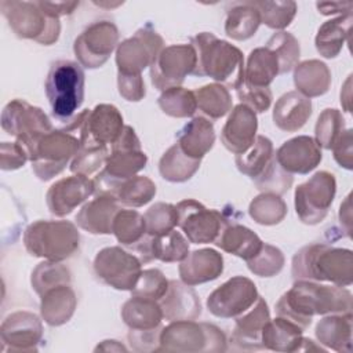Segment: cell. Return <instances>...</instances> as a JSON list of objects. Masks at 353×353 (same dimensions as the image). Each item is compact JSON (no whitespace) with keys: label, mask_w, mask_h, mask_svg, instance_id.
<instances>
[{"label":"cell","mask_w":353,"mask_h":353,"mask_svg":"<svg viewBox=\"0 0 353 353\" xmlns=\"http://www.w3.org/2000/svg\"><path fill=\"white\" fill-rule=\"evenodd\" d=\"M352 294L345 287L320 284L312 280H295L276 303V314L284 317L303 331L314 316L352 313Z\"/></svg>","instance_id":"cell-1"},{"label":"cell","mask_w":353,"mask_h":353,"mask_svg":"<svg viewBox=\"0 0 353 353\" xmlns=\"http://www.w3.org/2000/svg\"><path fill=\"white\" fill-rule=\"evenodd\" d=\"M291 274L295 280L349 287L353 283V252L325 243L307 244L294 255Z\"/></svg>","instance_id":"cell-2"},{"label":"cell","mask_w":353,"mask_h":353,"mask_svg":"<svg viewBox=\"0 0 353 353\" xmlns=\"http://www.w3.org/2000/svg\"><path fill=\"white\" fill-rule=\"evenodd\" d=\"M196 51L194 76L211 77L219 84L237 90L244 83L243 52L211 32L197 33L190 40Z\"/></svg>","instance_id":"cell-3"},{"label":"cell","mask_w":353,"mask_h":353,"mask_svg":"<svg viewBox=\"0 0 353 353\" xmlns=\"http://www.w3.org/2000/svg\"><path fill=\"white\" fill-rule=\"evenodd\" d=\"M148 156L131 125H124L119 138L110 145L105 167L95 175V192L114 196L119 186L146 167Z\"/></svg>","instance_id":"cell-4"},{"label":"cell","mask_w":353,"mask_h":353,"mask_svg":"<svg viewBox=\"0 0 353 353\" xmlns=\"http://www.w3.org/2000/svg\"><path fill=\"white\" fill-rule=\"evenodd\" d=\"M85 76L81 65L69 59L51 63L46 79V95L51 114L66 125L77 116L84 101Z\"/></svg>","instance_id":"cell-5"},{"label":"cell","mask_w":353,"mask_h":353,"mask_svg":"<svg viewBox=\"0 0 353 353\" xmlns=\"http://www.w3.org/2000/svg\"><path fill=\"white\" fill-rule=\"evenodd\" d=\"M79 244V230L70 221L39 219L32 222L23 232L26 251L44 261L62 262L77 251Z\"/></svg>","instance_id":"cell-6"},{"label":"cell","mask_w":353,"mask_h":353,"mask_svg":"<svg viewBox=\"0 0 353 353\" xmlns=\"http://www.w3.org/2000/svg\"><path fill=\"white\" fill-rule=\"evenodd\" d=\"M225 332L210 323H196L194 320L170 321L161 328L159 338V350L176 353H199L225 352Z\"/></svg>","instance_id":"cell-7"},{"label":"cell","mask_w":353,"mask_h":353,"mask_svg":"<svg viewBox=\"0 0 353 353\" xmlns=\"http://www.w3.org/2000/svg\"><path fill=\"white\" fill-rule=\"evenodd\" d=\"M0 11L11 30L21 39L51 46L59 37V19L50 17L37 1L1 0Z\"/></svg>","instance_id":"cell-8"},{"label":"cell","mask_w":353,"mask_h":353,"mask_svg":"<svg viewBox=\"0 0 353 353\" xmlns=\"http://www.w3.org/2000/svg\"><path fill=\"white\" fill-rule=\"evenodd\" d=\"M80 149V139L65 130H51L28 152L32 170L41 181L61 174Z\"/></svg>","instance_id":"cell-9"},{"label":"cell","mask_w":353,"mask_h":353,"mask_svg":"<svg viewBox=\"0 0 353 353\" xmlns=\"http://www.w3.org/2000/svg\"><path fill=\"white\" fill-rule=\"evenodd\" d=\"M1 128L14 137L26 153L47 132L52 130L48 116L37 106L23 99H12L1 112Z\"/></svg>","instance_id":"cell-10"},{"label":"cell","mask_w":353,"mask_h":353,"mask_svg":"<svg viewBox=\"0 0 353 353\" xmlns=\"http://www.w3.org/2000/svg\"><path fill=\"white\" fill-rule=\"evenodd\" d=\"M336 193V179L328 171L313 174L306 182L298 185L294 194L298 218L306 225H317L328 214Z\"/></svg>","instance_id":"cell-11"},{"label":"cell","mask_w":353,"mask_h":353,"mask_svg":"<svg viewBox=\"0 0 353 353\" xmlns=\"http://www.w3.org/2000/svg\"><path fill=\"white\" fill-rule=\"evenodd\" d=\"M178 226L185 233L189 243L208 244L215 243L222 228L229 218L214 208H207L194 199H186L176 205Z\"/></svg>","instance_id":"cell-12"},{"label":"cell","mask_w":353,"mask_h":353,"mask_svg":"<svg viewBox=\"0 0 353 353\" xmlns=\"http://www.w3.org/2000/svg\"><path fill=\"white\" fill-rule=\"evenodd\" d=\"M142 262L131 252L119 245L102 248L94 258V273L103 284L131 291L142 272Z\"/></svg>","instance_id":"cell-13"},{"label":"cell","mask_w":353,"mask_h":353,"mask_svg":"<svg viewBox=\"0 0 353 353\" xmlns=\"http://www.w3.org/2000/svg\"><path fill=\"white\" fill-rule=\"evenodd\" d=\"M119 46V29L112 21L90 23L74 40L73 52L85 69L101 68Z\"/></svg>","instance_id":"cell-14"},{"label":"cell","mask_w":353,"mask_h":353,"mask_svg":"<svg viewBox=\"0 0 353 353\" xmlns=\"http://www.w3.org/2000/svg\"><path fill=\"white\" fill-rule=\"evenodd\" d=\"M196 68V51L192 44H171L163 47L150 65V80L154 88L165 91L181 87Z\"/></svg>","instance_id":"cell-15"},{"label":"cell","mask_w":353,"mask_h":353,"mask_svg":"<svg viewBox=\"0 0 353 353\" xmlns=\"http://www.w3.org/2000/svg\"><path fill=\"white\" fill-rule=\"evenodd\" d=\"M163 37L150 23L139 28L131 37L123 40L116 48V65L119 73L141 74L150 66L163 50Z\"/></svg>","instance_id":"cell-16"},{"label":"cell","mask_w":353,"mask_h":353,"mask_svg":"<svg viewBox=\"0 0 353 353\" xmlns=\"http://www.w3.org/2000/svg\"><path fill=\"white\" fill-rule=\"evenodd\" d=\"M259 296L252 280L234 276L215 288L207 298V309L221 319H236L248 310Z\"/></svg>","instance_id":"cell-17"},{"label":"cell","mask_w":353,"mask_h":353,"mask_svg":"<svg viewBox=\"0 0 353 353\" xmlns=\"http://www.w3.org/2000/svg\"><path fill=\"white\" fill-rule=\"evenodd\" d=\"M123 128V116L114 105L99 103L92 109H85L84 119L79 130L80 146H109L119 138Z\"/></svg>","instance_id":"cell-18"},{"label":"cell","mask_w":353,"mask_h":353,"mask_svg":"<svg viewBox=\"0 0 353 353\" xmlns=\"http://www.w3.org/2000/svg\"><path fill=\"white\" fill-rule=\"evenodd\" d=\"M41 338V320L28 310H18L8 314L0 327L3 352H36Z\"/></svg>","instance_id":"cell-19"},{"label":"cell","mask_w":353,"mask_h":353,"mask_svg":"<svg viewBox=\"0 0 353 353\" xmlns=\"http://www.w3.org/2000/svg\"><path fill=\"white\" fill-rule=\"evenodd\" d=\"M92 193H95L94 179L74 174L54 182L47 190L46 201L50 212L61 218L83 204Z\"/></svg>","instance_id":"cell-20"},{"label":"cell","mask_w":353,"mask_h":353,"mask_svg":"<svg viewBox=\"0 0 353 353\" xmlns=\"http://www.w3.org/2000/svg\"><path fill=\"white\" fill-rule=\"evenodd\" d=\"M131 248L142 263H148L154 259L172 263L181 262L188 256L189 240L181 232L172 229L157 236L146 233L145 237Z\"/></svg>","instance_id":"cell-21"},{"label":"cell","mask_w":353,"mask_h":353,"mask_svg":"<svg viewBox=\"0 0 353 353\" xmlns=\"http://www.w3.org/2000/svg\"><path fill=\"white\" fill-rule=\"evenodd\" d=\"M274 157L287 172L306 175L320 164L323 153L314 138L298 135L285 141L276 150Z\"/></svg>","instance_id":"cell-22"},{"label":"cell","mask_w":353,"mask_h":353,"mask_svg":"<svg viewBox=\"0 0 353 353\" xmlns=\"http://www.w3.org/2000/svg\"><path fill=\"white\" fill-rule=\"evenodd\" d=\"M256 113L247 105L239 103L229 113L221 131V141L229 152L240 154L252 145L256 137Z\"/></svg>","instance_id":"cell-23"},{"label":"cell","mask_w":353,"mask_h":353,"mask_svg":"<svg viewBox=\"0 0 353 353\" xmlns=\"http://www.w3.org/2000/svg\"><path fill=\"white\" fill-rule=\"evenodd\" d=\"M270 320V312L266 301L259 295L255 303L243 314L236 317V324L230 342L241 350H262L261 335L266 323Z\"/></svg>","instance_id":"cell-24"},{"label":"cell","mask_w":353,"mask_h":353,"mask_svg":"<svg viewBox=\"0 0 353 353\" xmlns=\"http://www.w3.org/2000/svg\"><path fill=\"white\" fill-rule=\"evenodd\" d=\"M179 277L188 285H197L218 279L223 272V256L214 248H201L181 261Z\"/></svg>","instance_id":"cell-25"},{"label":"cell","mask_w":353,"mask_h":353,"mask_svg":"<svg viewBox=\"0 0 353 353\" xmlns=\"http://www.w3.org/2000/svg\"><path fill=\"white\" fill-rule=\"evenodd\" d=\"M163 319L168 321L196 320L201 314L199 295L192 285L179 280H170L168 290L159 301Z\"/></svg>","instance_id":"cell-26"},{"label":"cell","mask_w":353,"mask_h":353,"mask_svg":"<svg viewBox=\"0 0 353 353\" xmlns=\"http://www.w3.org/2000/svg\"><path fill=\"white\" fill-rule=\"evenodd\" d=\"M120 208L114 196L97 194V197L83 204L76 215V223L91 234H110L113 218Z\"/></svg>","instance_id":"cell-27"},{"label":"cell","mask_w":353,"mask_h":353,"mask_svg":"<svg viewBox=\"0 0 353 353\" xmlns=\"http://www.w3.org/2000/svg\"><path fill=\"white\" fill-rule=\"evenodd\" d=\"M312 114V101L298 91L283 94L273 108V123L285 132L301 130Z\"/></svg>","instance_id":"cell-28"},{"label":"cell","mask_w":353,"mask_h":353,"mask_svg":"<svg viewBox=\"0 0 353 353\" xmlns=\"http://www.w3.org/2000/svg\"><path fill=\"white\" fill-rule=\"evenodd\" d=\"M215 245L247 262L261 251L263 241L250 228L229 219L215 240Z\"/></svg>","instance_id":"cell-29"},{"label":"cell","mask_w":353,"mask_h":353,"mask_svg":"<svg viewBox=\"0 0 353 353\" xmlns=\"http://www.w3.org/2000/svg\"><path fill=\"white\" fill-rule=\"evenodd\" d=\"M176 143L185 154L201 160L214 146V124L201 116L193 117L176 132Z\"/></svg>","instance_id":"cell-30"},{"label":"cell","mask_w":353,"mask_h":353,"mask_svg":"<svg viewBox=\"0 0 353 353\" xmlns=\"http://www.w3.org/2000/svg\"><path fill=\"white\" fill-rule=\"evenodd\" d=\"M77 306V298L70 284L54 287L40 296V314L44 323L58 327L68 323Z\"/></svg>","instance_id":"cell-31"},{"label":"cell","mask_w":353,"mask_h":353,"mask_svg":"<svg viewBox=\"0 0 353 353\" xmlns=\"http://www.w3.org/2000/svg\"><path fill=\"white\" fill-rule=\"evenodd\" d=\"M353 317L352 313L327 314L316 325V338L320 345L341 353H350Z\"/></svg>","instance_id":"cell-32"},{"label":"cell","mask_w":353,"mask_h":353,"mask_svg":"<svg viewBox=\"0 0 353 353\" xmlns=\"http://www.w3.org/2000/svg\"><path fill=\"white\" fill-rule=\"evenodd\" d=\"M303 330L295 323L277 316L269 320L262 330L261 342L265 350L298 352L302 342Z\"/></svg>","instance_id":"cell-33"},{"label":"cell","mask_w":353,"mask_h":353,"mask_svg":"<svg viewBox=\"0 0 353 353\" xmlns=\"http://www.w3.org/2000/svg\"><path fill=\"white\" fill-rule=\"evenodd\" d=\"M294 84L296 91L306 98L324 95L331 85V72L319 59H307L294 68Z\"/></svg>","instance_id":"cell-34"},{"label":"cell","mask_w":353,"mask_h":353,"mask_svg":"<svg viewBox=\"0 0 353 353\" xmlns=\"http://www.w3.org/2000/svg\"><path fill=\"white\" fill-rule=\"evenodd\" d=\"M353 15L352 12L338 15L330 21H325L317 30L314 44L317 52L324 58H335L341 51L346 40H349L352 29Z\"/></svg>","instance_id":"cell-35"},{"label":"cell","mask_w":353,"mask_h":353,"mask_svg":"<svg viewBox=\"0 0 353 353\" xmlns=\"http://www.w3.org/2000/svg\"><path fill=\"white\" fill-rule=\"evenodd\" d=\"M261 25L259 11L252 1L233 3L226 11L225 33L233 40L251 39Z\"/></svg>","instance_id":"cell-36"},{"label":"cell","mask_w":353,"mask_h":353,"mask_svg":"<svg viewBox=\"0 0 353 353\" xmlns=\"http://www.w3.org/2000/svg\"><path fill=\"white\" fill-rule=\"evenodd\" d=\"M121 319L130 330H153L161 325L163 312L157 301L131 296L121 307Z\"/></svg>","instance_id":"cell-37"},{"label":"cell","mask_w":353,"mask_h":353,"mask_svg":"<svg viewBox=\"0 0 353 353\" xmlns=\"http://www.w3.org/2000/svg\"><path fill=\"white\" fill-rule=\"evenodd\" d=\"M277 74H280L279 59L270 48L265 46L250 52L244 65V83L255 87H269Z\"/></svg>","instance_id":"cell-38"},{"label":"cell","mask_w":353,"mask_h":353,"mask_svg":"<svg viewBox=\"0 0 353 353\" xmlns=\"http://www.w3.org/2000/svg\"><path fill=\"white\" fill-rule=\"evenodd\" d=\"M274 159L273 143L265 135H256L252 145L243 153L236 154L239 171L255 181Z\"/></svg>","instance_id":"cell-39"},{"label":"cell","mask_w":353,"mask_h":353,"mask_svg":"<svg viewBox=\"0 0 353 353\" xmlns=\"http://www.w3.org/2000/svg\"><path fill=\"white\" fill-rule=\"evenodd\" d=\"M201 160L192 159L182 152L178 143L170 146L159 161L160 175L174 183H181L189 181L200 168Z\"/></svg>","instance_id":"cell-40"},{"label":"cell","mask_w":353,"mask_h":353,"mask_svg":"<svg viewBox=\"0 0 353 353\" xmlns=\"http://www.w3.org/2000/svg\"><path fill=\"white\" fill-rule=\"evenodd\" d=\"M197 109L201 110L211 120H216L223 117L226 113L232 110V97L229 90L219 84L211 83L196 88L194 91Z\"/></svg>","instance_id":"cell-41"},{"label":"cell","mask_w":353,"mask_h":353,"mask_svg":"<svg viewBox=\"0 0 353 353\" xmlns=\"http://www.w3.org/2000/svg\"><path fill=\"white\" fill-rule=\"evenodd\" d=\"M112 234L124 247H134L146 234V223L142 214L137 210L120 208L112 223Z\"/></svg>","instance_id":"cell-42"},{"label":"cell","mask_w":353,"mask_h":353,"mask_svg":"<svg viewBox=\"0 0 353 353\" xmlns=\"http://www.w3.org/2000/svg\"><path fill=\"white\" fill-rule=\"evenodd\" d=\"M250 216L259 225L272 226L280 223L287 215V204L274 193H261L248 207Z\"/></svg>","instance_id":"cell-43"},{"label":"cell","mask_w":353,"mask_h":353,"mask_svg":"<svg viewBox=\"0 0 353 353\" xmlns=\"http://www.w3.org/2000/svg\"><path fill=\"white\" fill-rule=\"evenodd\" d=\"M70 281H72L70 270L61 262H54V261H44L39 263L33 269L32 277H30L32 288L39 296H41L44 292H47L54 287L70 284Z\"/></svg>","instance_id":"cell-44"},{"label":"cell","mask_w":353,"mask_h":353,"mask_svg":"<svg viewBox=\"0 0 353 353\" xmlns=\"http://www.w3.org/2000/svg\"><path fill=\"white\" fill-rule=\"evenodd\" d=\"M156 194L154 182L145 175H135L127 181H124L114 197L117 201L125 207H142L148 204Z\"/></svg>","instance_id":"cell-45"},{"label":"cell","mask_w":353,"mask_h":353,"mask_svg":"<svg viewBox=\"0 0 353 353\" xmlns=\"http://www.w3.org/2000/svg\"><path fill=\"white\" fill-rule=\"evenodd\" d=\"M157 103L163 113L176 119L192 117L197 110L194 92L182 87H174L163 91Z\"/></svg>","instance_id":"cell-46"},{"label":"cell","mask_w":353,"mask_h":353,"mask_svg":"<svg viewBox=\"0 0 353 353\" xmlns=\"http://www.w3.org/2000/svg\"><path fill=\"white\" fill-rule=\"evenodd\" d=\"M255 8L259 11L261 23H265L268 28L274 30L285 29L298 11V6L295 1H252Z\"/></svg>","instance_id":"cell-47"},{"label":"cell","mask_w":353,"mask_h":353,"mask_svg":"<svg viewBox=\"0 0 353 353\" xmlns=\"http://www.w3.org/2000/svg\"><path fill=\"white\" fill-rule=\"evenodd\" d=\"M266 47L270 48L279 59L280 74L292 70L299 61L301 47L296 37L285 30L273 33L266 41Z\"/></svg>","instance_id":"cell-48"},{"label":"cell","mask_w":353,"mask_h":353,"mask_svg":"<svg viewBox=\"0 0 353 353\" xmlns=\"http://www.w3.org/2000/svg\"><path fill=\"white\" fill-rule=\"evenodd\" d=\"M346 130L345 119L342 113L338 109H324L314 127V141L319 143L320 148L324 149H332L335 142L339 139V137Z\"/></svg>","instance_id":"cell-49"},{"label":"cell","mask_w":353,"mask_h":353,"mask_svg":"<svg viewBox=\"0 0 353 353\" xmlns=\"http://www.w3.org/2000/svg\"><path fill=\"white\" fill-rule=\"evenodd\" d=\"M146 223V233L152 236L163 234L178 226L176 207L170 203H154L143 214Z\"/></svg>","instance_id":"cell-50"},{"label":"cell","mask_w":353,"mask_h":353,"mask_svg":"<svg viewBox=\"0 0 353 353\" xmlns=\"http://www.w3.org/2000/svg\"><path fill=\"white\" fill-rule=\"evenodd\" d=\"M109 153H110L109 146H102V148L80 146L79 152L70 161V171L73 174H80L90 178L94 174H98L105 167Z\"/></svg>","instance_id":"cell-51"},{"label":"cell","mask_w":353,"mask_h":353,"mask_svg":"<svg viewBox=\"0 0 353 353\" xmlns=\"http://www.w3.org/2000/svg\"><path fill=\"white\" fill-rule=\"evenodd\" d=\"M247 266L259 277H273L281 272L284 266V255L277 247L263 243L261 251L247 261Z\"/></svg>","instance_id":"cell-52"},{"label":"cell","mask_w":353,"mask_h":353,"mask_svg":"<svg viewBox=\"0 0 353 353\" xmlns=\"http://www.w3.org/2000/svg\"><path fill=\"white\" fill-rule=\"evenodd\" d=\"M170 280L159 269L142 270L135 287L131 290L132 296L160 301L168 290Z\"/></svg>","instance_id":"cell-53"},{"label":"cell","mask_w":353,"mask_h":353,"mask_svg":"<svg viewBox=\"0 0 353 353\" xmlns=\"http://www.w3.org/2000/svg\"><path fill=\"white\" fill-rule=\"evenodd\" d=\"M292 181V174L283 170L274 157L261 176L254 181V183L262 193H274L281 196L291 188Z\"/></svg>","instance_id":"cell-54"},{"label":"cell","mask_w":353,"mask_h":353,"mask_svg":"<svg viewBox=\"0 0 353 353\" xmlns=\"http://www.w3.org/2000/svg\"><path fill=\"white\" fill-rule=\"evenodd\" d=\"M237 98L255 113H263L270 108L273 94L269 87H255L243 83L237 88Z\"/></svg>","instance_id":"cell-55"},{"label":"cell","mask_w":353,"mask_h":353,"mask_svg":"<svg viewBox=\"0 0 353 353\" xmlns=\"http://www.w3.org/2000/svg\"><path fill=\"white\" fill-rule=\"evenodd\" d=\"M117 88L119 94L130 102H138L143 99L146 94L142 74H127L117 72Z\"/></svg>","instance_id":"cell-56"},{"label":"cell","mask_w":353,"mask_h":353,"mask_svg":"<svg viewBox=\"0 0 353 353\" xmlns=\"http://www.w3.org/2000/svg\"><path fill=\"white\" fill-rule=\"evenodd\" d=\"M29 160L26 150L18 142H1L0 168L12 171L21 168Z\"/></svg>","instance_id":"cell-57"},{"label":"cell","mask_w":353,"mask_h":353,"mask_svg":"<svg viewBox=\"0 0 353 353\" xmlns=\"http://www.w3.org/2000/svg\"><path fill=\"white\" fill-rule=\"evenodd\" d=\"M161 325L153 330H130L128 342L131 349L135 352H154L159 350V338L161 332Z\"/></svg>","instance_id":"cell-58"},{"label":"cell","mask_w":353,"mask_h":353,"mask_svg":"<svg viewBox=\"0 0 353 353\" xmlns=\"http://www.w3.org/2000/svg\"><path fill=\"white\" fill-rule=\"evenodd\" d=\"M334 160L345 170L353 168V130L346 128L332 146Z\"/></svg>","instance_id":"cell-59"},{"label":"cell","mask_w":353,"mask_h":353,"mask_svg":"<svg viewBox=\"0 0 353 353\" xmlns=\"http://www.w3.org/2000/svg\"><path fill=\"white\" fill-rule=\"evenodd\" d=\"M39 6L52 18H61L70 15L77 7L79 1H37Z\"/></svg>","instance_id":"cell-60"},{"label":"cell","mask_w":353,"mask_h":353,"mask_svg":"<svg viewBox=\"0 0 353 353\" xmlns=\"http://www.w3.org/2000/svg\"><path fill=\"white\" fill-rule=\"evenodd\" d=\"M316 8L321 15H345L352 12V1H317Z\"/></svg>","instance_id":"cell-61"},{"label":"cell","mask_w":353,"mask_h":353,"mask_svg":"<svg viewBox=\"0 0 353 353\" xmlns=\"http://www.w3.org/2000/svg\"><path fill=\"white\" fill-rule=\"evenodd\" d=\"M339 222L342 225L343 232L347 237L352 233V205H350V194L346 196L345 201L339 207Z\"/></svg>","instance_id":"cell-62"},{"label":"cell","mask_w":353,"mask_h":353,"mask_svg":"<svg viewBox=\"0 0 353 353\" xmlns=\"http://www.w3.org/2000/svg\"><path fill=\"white\" fill-rule=\"evenodd\" d=\"M341 103L345 109V112H352V74L346 79L343 88L341 91Z\"/></svg>","instance_id":"cell-63"},{"label":"cell","mask_w":353,"mask_h":353,"mask_svg":"<svg viewBox=\"0 0 353 353\" xmlns=\"http://www.w3.org/2000/svg\"><path fill=\"white\" fill-rule=\"evenodd\" d=\"M95 352H127V347L120 343L119 341H114V339H106V341H102L95 349Z\"/></svg>","instance_id":"cell-64"}]
</instances>
